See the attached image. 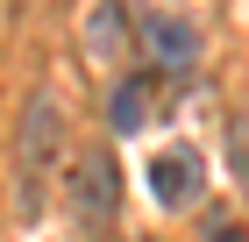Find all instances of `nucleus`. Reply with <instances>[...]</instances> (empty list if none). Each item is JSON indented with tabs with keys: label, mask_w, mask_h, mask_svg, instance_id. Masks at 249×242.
<instances>
[{
	"label": "nucleus",
	"mask_w": 249,
	"mask_h": 242,
	"mask_svg": "<svg viewBox=\"0 0 249 242\" xmlns=\"http://www.w3.org/2000/svg\"><path fill=\"white\" fill-rule=\"evenodd\" d=\"M213 242H249V228H213Z\"/></svg>",
	"instance_id": "obj_6"
},
{
	"label": "nucleus",
	"mask_w": 249,
	"mask_h": 242,
	"mask_svg": "<svg viewBox=\"0 0 249 242\" xmlns=\"http://www.w3.org/2000/svg\"><path fill=\"white\" fill-rule=\"evenodd\" d=\"M71 200H78V214H86L93 228H107V221H114V200H121V171L107 164V149H93V157H78Z\"/></svg>",
	"instance_id": "obj_3"
},
{
	"label": "nucleus",
	"mask_w": 249,
	"mask_h": 242,
	"mask_svg": "<svg viewBox=\"0 0 249 242\" xmlns=\"http://www.w3.org/2000/svg\"><path fill=\"white\" fill-rule=\"evenodd\" d=\"M50 149H57V100L36 93L21 114V206L43 200V171H50Z\"/></svg>",
	"instance_id": "obj_2"
},
{
	"label": "nucleus",
	"mask_w": 249,
	"mask_h": 242,
	"mask_svg": "<svg viewBox=\"0 0 249 242\" xmlns=\"http://www.w3.org/2000/svg\"><path fill=\"white\" fill-rule=\"evenodd\" d=\"M128 7H135V36L150 50V64H164V72H192L199 64V50H207L199 7H178V0H128Z\"/></svg>",
	"instance_id": "obj_1"
},
{
	"label": "nucleus",
	"mask_w": 249,
	"mask_h": 242,
	"mask_svg": "<svg viewBox=\"0 0 249 242\" xmlns=\"http://www.w3.org/2000/svg\"><path fill=\"white\" fill-rule=\"evenodd\" d=\"M107 121H114V135L150 129V93H142L135 78H121V86H114V100H107Z\"/></svg>",
	"instance_id": "obj_5"
},
{
	"label": "nucleus",
	"mask_w": 249,
	"mask_h": 242,
	"mask_svg": "<svg viewBox=\"0 0 249 242\" xmlns=\"http://www.w3.org/2000/svg\"><path fill=\"white\" fill-rule=\"evenodd\" d=\"M150 192H157V206H192L199 200V149H185V143L157 149L150 157Z\"/></svg>",
	"instance_id": "obj_4"
}]
</instances>
